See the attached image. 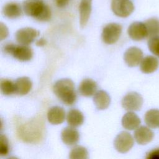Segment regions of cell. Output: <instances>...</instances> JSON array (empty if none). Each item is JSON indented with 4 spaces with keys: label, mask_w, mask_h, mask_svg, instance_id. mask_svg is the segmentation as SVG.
Instances as JSON below:
<instances>
[{
    "label": "cell",
    "mask_w": 159,
    "mask_h": 159,
    "mask_svg": "<svg viewBox=\"0 0 159 159\" xmlns=\"http://www.w3.org/2000/svg\"><path fill=\"white\" fill-rule=\"evenodd\" d=\"M44 122L43 118L37 117L21 124L17 129V135L22 140L28 143H36L43 137Z\"/></svg>",
    "instance_id": "obj_1"
},
{
    "label": "cell",
    "mask_w": 159,
    "mask_h": 159,
    "mask_svg": "<svg viewBox=\"0 0 159 159\" xmlns=\"http://www.w3.org/2000/svg\"><path fill=\"white\" fill-rule=\"evenodd\" d=\"M22 8L27 16L39 21L47 22L51 19V9L43 0H25Z\"/></svg>",
    "instance_id": "obj_2"
},
{
    "label": "cell",
    "mask_w": 159,
    "mask_h": 159,
    "mask_svg": "<svg viewBox=\"0 0 159 159\" xmlns=\"http://www.w3.org/2000/svg\"><path fill=\"white\" fill-rule=\"evenodd\" d=\"M53 91L57 97L67 106L73 105L76 100L75 84L70 79L65 78L57 81L53 87Z\"/></svg>",
    "instance_id": "obj_3"
},
{
    "label": "cell",
    "mask_w": 159,
    "mask_h": 159,
    "mask_svg": "<svg viewBox=\"0 0 159 159\" xmlns=\"http://www.w3.org/2000/svg\"><path fill=\"white\" fill-rule=\"evenodd\" d=\"M3 51L20 61H27L32 59L33 52L30 47L25 45L7 43L3 47Z\"/></svg>",
    "instance_id": "obj_4"
},
{
    "label": "cell",
    "mask_w": 159,
    "mask_h": 159,
    "mask_svg": "<svg viewBox=\"0 0 159 159\" xmlns=\"http://www.w3.org/2000/svg\"><path fill=\"white\" fill-rule=\"evenodd\" d=\"M121 25L117 23H110L106 25L102 30V39L106 44L116 43L122 33Z\"/></svg>",
    "instance_id": "obj_5"
},
{
    "label": "cell",
    "mask_w": 159,
    "mask_h": 159,
    "mask_svg": "<svg viewBox=\"0 0 159 159\" xmlns=\"http://www.w3.org/2000/svg\"><path fill=\"white\" fill-rule=\"evenodd\" d=\"M111 9L117 16L127 17L133 12L134 5L130 0H112Z\"/></svg>",
    "instance_id": "obj_6"
},
{
    "label": "cell",
    "mask_w": 159,
    "mask_h": 159,
    "mask_svg": "<svg viewBox=\"0 0 159 159\" xmlns=\"http://www.w3.org/2000/svg\"><path fill=\"white\" fill-rule=\"evenodd\" d=\"M134 143V139L131 134L127 132L122 131L116 136L114 145L117 151L124 153L132 148Z\"/></svg>",
    "instance_id": "obj_7"
},
{
    "label": "cell",
    "mask_w": 159,
    "mask_h": 159,
    "mask_svg": "<svg viewBox=\"0 0 159 159\" xmlns=\"http://www.w3.org/2000/svg\"><path fill=\"white\" fill-rule=\"evenodd\" d=\"M143 104V98L137 92L127 93L122 99V106L127 111H139Z\"/></svg>",
    "instance_id": "obj_8"
},
{
    "label": "cell",
    "mask_w": 159,
    "mask_h": 159,
    "mask_svg": "<svg viewBox=\"0 0 159 159\" xmlns=\"http://www.w3.org/2000/svg\"><path fill=\"white\" fill-rule=\"evenodd\" d=\"M37 30L31 27H24L18 30L16 33V39L21 45H29L39 35Z\"/></svg>",
    "instance_id": "obj_9"
},
{
    "label": "cell",
    "mask_w": 159,
    "mask_h": 159,
    "mask_svg": "<svg viewBox=\"0 0 159 159\" xmlns=\"http://www.w3.org/2000/svg\"><path fill=\"white\" fill-rule=\"evenodd\" d=\"M125 63L130 67H134L139 65L143 59V52L141 49L136 47H132L128 48L124 55Z\"/></svg>",
    "instance_id": "obj_10"
},
{
    "label": "cell",
    "mask_w": 159,
    "mask_h": 159,
    "mask_svg": "<svg viewBox=\"0 0 159 159\" xmlns=\"http://www.w3.org/2000/svg\"><path fill=\"white\" fill-rule=\"evenodd\" d=\"M130 38L135 41H140L147 37L146 26L143 22H134L132 23L127 30Z\"/></svg>",
    "instance_id": "obj_11"
},
{
    "label": "cell",
    "mask_w": 159,
    "mask_h": 159,
    "mask_svg": "<svg viewBox=\"0 0 159 159\" xmlns=\"http://www.w3.org/2000/svg\"><path fill=\"white\" fill-rule=\"evenodd\" d=\"M154 133L149 127L140 126L137 128L134 132V139L137 143L146 145L150 143L153 139Z\"/></svg>",
    "instance_id": "obj_12"
},
{
    "label": "cell",
    "mask_w": 159,
    "mask_h": 159,
    "mask_svg": "<svg viewBox=\"0 0 159 159\" xmlns=\"http://www.w3.org/2000/svg\"><path fill=\"white\" fill-rule=\"evenodd\" d=\"M61 139L63 142L66 145H74L79 140L80 134L73 127H67L64 128L61 131Z\"/></svg>",
    "instance_id": "obj_13"
},
{
    "label": "cell",
    "mask_w": 159,
    "mask_h": 159,
    "mask_svg": "<svg viewBox=\"0 0 159 159\" xmlns=\"http://www.w3.org/2000/svg\"><path fill=\"white\" fill-rule=\"evenodd\" d=\"M92 0H81L79 6L80 24L83 28L87 24L91 12Z\"/></svg>",
    "instance_id": "obj_14"
},
{
    "label": "cell",
    "mask_w": 159,
    "mask_h": 159,
    "mask_svg": "<svg viewBox=\"0 0 159 159\" xmlns=\"http://www.w3.org/2000/svg\"><path fill=\"white\" fill-rule=\"evenodd\" d=\"M47 119L48 122L52 124H60L65 120V111L60 106H53L48 111Z\"/></svg>",
    "instance_id": "obj_15"
},
{
    "label": "cell",
    "mask_w": 159,
    "mask_h": 159,
    "mask_svg": "<svg viewBox=\"0 0 159 159\" xmlns=\"http://www.w3.org/2000/svg\"><path fill=\"white\" fill-rule=\"evenodd\" d=\"M159 66L158 60L152 55H148L143 58L140 62V68L143 73H152L155 71Z\"/></svg>",
    "instance_id": "obj_16"
},
{
    "label": "cell",
    "mask_w": 159,
    "mask_h": 159,
    "mask_svg": "<svg viewBox=\"0 0 159 159\" xmlns=\"http://www.w3.org/2000/svg\"><path fill=\"white\" fill-rule=\"evenodd\" d=\"M140 122L141 121L139 116L132 111L125 114L122 119V125L123 127L129 130H132L138 128Z\"/></svg>",
    "instance_id": "obj_17"
},
{
    "label": "cell",
    "mask_w": 159,
    "mask_h": 159,
    "mask_svg": "<svg viewBox=\"0 0 159 159\" xmlns=\"http://www.w3.org/2000/svg\"><path fill=\"white\" fill-rule=\"evenodd\" d=\"M97 83L91 79L83 80L78 88L80 93L85 97H91L93 96L97 90Z\"/></svg>",
    "instance_id": "obj_18"
},
{
    "label": "cell",
    "mask_w": 159,
    "mask_h": 159,
    "mask_svg": "<svg viewBox=\"0 0 159 159\" xmlns=\"http://www.w3.org/2000/svg\"><path fill=\"white\" fill-rule=\"evenodd\" d=\"M2 14L9 19H16L22 15L20 5L16 2L6 3L2 8Z\"/></svg>",
    "instance_id": "obj_19"
},
{
    "label": "cell",
    "mask_w": 159,
    "mask_h": 159,
    "mask_svg": "<svg viewBox=\"0 0 159 159\" xmlns=\"http://www.w3.org/2000/svg\"><path fill=\"white\" fill-rule=\"evenodd\" d=\"M93 101L98 109L104 110L109 107L111 102V98L106 91L99 90L95 93Z\"/></svg>",
    "instance_id": "obj_20"
},
{
    "label": "cell",
    "mask_w": 159,
    "mask_h": 159,
    "mask_svg": "<svg viewBox=\"0 0 159 159\" xmlns=\"http://www.w3.org/2000/svg\"><path fill=\"white\" fill-rule=\"evenodd\" d=\"M66 121L68 124L73 127H77L81 125L84 122V116L83 113L76 109H70L66 116Z\"/></svg>",
    "instance_id": "obj_21"
},
{
    "label": "cell",
    "mask_w": 159,
    "mask_h": 159,
    "mask_svg": "<svg viewBox=\"0 0 159 159\" xmlns=\"http://www.w3.org/2000/svg\"><path fill=\"white\" fill-rule=\"evenodd\" d=\"M16 93L19 95L27 94L32 89V83L28 77H20L16 80L15 82Z\"/></svg>",
    "instance_id": "obj_22"
},
{
    "label": "cell",
    "mask_w": 159,
    "mask_h": 159,
    "mask_svg": "<svg viewBox=\"0 0 159 159\" xmlns=\"http://www.w3.org/2000/svg\"><path fill=\"white\" fill-rule=\"evenodd\" d=\"M145 122L152 129L159 127V109H152L146 112L144 117Z\"/></svg>",
    "instance_id": "obj_23"
},
{
    "label": "cell",
    "mask_w": 159,
    "mask_h": 159,
    "mask_svg": "<svg viewBox=\"0 0 159 159\" xmlns=\"http://www.w3.org/2000/svg\"><path fill=\"white\" fill-rule=\"evenodd\" d=\"M147 31V38L150 39L159 36V19L156 17H152L146 20L144 22Z\"/></svg>",
    "instance_id": "obj_24"
},
{
    "label": "cell",
    "mask_w": 159,
    "mask_h": 159,
    "mask_svg": "<svg viewBox=\"0 0 159 159\" xmlns=\"http://www.w3.org/2000/svg\"><path fill=\"white\" fill-rule=\"evenodd\" d=\"M1 93L6 96L16 93L15 83L8 79H2L0 83Z\"/></svg>",
    "instance_id": "obj_25"
},
{
    "label": "cell",
    "mask_w": 159,
    "mask_h": 159,
    "mask_svg": "<svg viewBox=\"0 0 159 159\" xmlns=\"http://www.w3.org/2000/svg\"><path fill=\"white\" fill-rule=\"evenodd\" d=\"M88 151L82 146L74 147L70 153L69 157L71 159H86L88 158Z\"/></svg>",
    "instance_id": "obj_26"
},
{
    "label": "cell",
    "mask_w": 159,
    "mask_h": 159,
    "mask_svg": "<svg viewBox=\"0 0 159 159\" xmlns=\"http://www.w3.org/2000/svg\"><path fill=\"white\" fill-rule=\"evenodd\" d=\"M149 50L155 56L159 57V36L149 39L148 41Z\"/></svg>",
    "instance_id": "obj_27"
},
{
    "label": "cell",
    "mask_w": 159,
    "mask_h": 159,
    "mask_svg": "<svg viewBox=\"0 0 159 159\" xmlns=\"http://www.w3.org/2000/svg\"><path fill=\"white\" fill-rule=\"evenodd\" d=\"M9 152V142L7 137L3 135H0V155L1 157L6 156Z\"/></svg>",
    "instance_id": "obj_28"
},
{
    "label": "cell",
    "mask_w": 159,
    "mask_h": 159,
    "mask_svg": "<svg viewBox=\"0 0 159 159\" xmlns=\"http://www.w3.org/2000/svg\"><path fill=\"white\" fill-rule=\"evenodd\" d=\"M147 159H159V148H155L147 153Z\"/></svg>",
    "instance_id": "obj_29"
},
{
    "label": "cell",
    "mask_w": 159,
    "mask_h": 159,
    "mask_svg": "<svg viewBox=\"0 0 159 159\" xmlns=\"http://www.w3.org/2000/svg\"><path fill=\"white\" fill-rule=\"evenodd\" d=\"M0 27H1V40H2L4 39H5L7 36L8 29L7 27L2 22H1Z\"/></svg>",
    "instance_id": "obj_30"
},
{
    "label": "cell",
    "mask_w": 159,
    "mask_h": 159,
    "mask_svg": "<svg viewBox=\"0 0 159 159\" xmlns=\"http://www.w3.org/2000/svg\"><path fill=\"white\" fill-rule=\"evenodd\" d=\"M70 0H53L55 5L59 8L65 7L70 2Z\"/></svg>",
    "instance_id": "obj_31"
},
{
    "label": "cell",
    "mask_w": 159,
    "mask_h": 159,
    "mask_svg": "<svg viewBox=\"0 0 159 159\" xmlns=\"http://www.w3.org/2000/svg\"><path fill=\"white\" fill-rule=\"evenodd\" d=\"M46 44H47V40L43 38H41L36 42V45L37 46H39V47L44 46Z\"/></svg>",
    "instance_id": "obj_32"
}]
</instances>
